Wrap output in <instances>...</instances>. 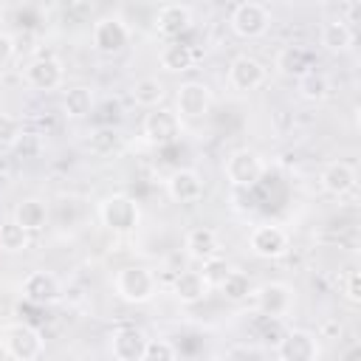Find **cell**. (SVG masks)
I'll return each mask as SVG.
<instances>
[{"instance_id": "484cf974", "label": "cell", "mask_w": 361, "mask_h": 361, "mask_svg": "<svg viewBox=\"0 0 361 361\" xmlns=\"http://www.w3.org/2000/svg\"><path fill=\"white\" fill-rule=\"evenodd\" d=\"M93 102H96V96H93V90L87 85H73L62 96V113L68 118H85V116H90Z\"/></svg>"}, {"instance_id": "ba28073f", "label": "cell", "mask_w": 361, "mask_h": 361, "mask_svg": "<svg viewBox=\"0 0 361 361\" xmlns=\"http://www.w3.org/2000/svg\"><path fill=\"white\" fill-rule=\"evenodd\" d=\"M248 248L259 259H282L290 251V234L276 223H259L248 234Z\"/></svg>"}, {"instance_id": "5b68a950", "label": "cell", "mask_w": 361, "mask_h": 361, "mask_svg": "<svg viewBox=\"0 0 361 361\" xmlns=\"http://www.w3.org/2000/svg\"><path fill=\"white\" fill-rule=\"evenodd\" d=\"M223 172H226V180L234 186V189H251L259 183V178L265 175V161L257 149H248V147H240L234 149L226 164H223Z\"/></svg>"}, {"instance_id": "e575fe53", "label": "cell", "mask_w": 361, "mask_h": 361, "mask_svg": "<svg viewBox=\"0 0 361 361\" xmlns=\"http://www.w3.org/2000/svg\"><path fill=\"white\" fill-rule=\"evenodd\" d=\"M17 56V39L6 31H0V68H6Z\"/></svg>"}, {"instance_id": "e0dca14e", "label": "cell", "mask_w": 361, "mask_h": 361, "mask_svg": "<svg viewBox=\"0 0 361 361\" xmlns=\"http://www.w3.org/2000/svg\"><path fill=\"white\" fill-rule=\"evenodd\" d=\"M358 183V172L353 164L347 161H330L324 164V169L319 172V186L330 195V197H347Z\"/></svg>"}, {"instance_id": "9c48e42d", "label": "cell", "mask_w": 361, "mask_h": 361, "mask_svg": "<svg viewBox=\"0 0 361 361\" xmlns=\"http://www.w3.org/2000/svg\"><path fill=\"white\" fill-rule=\"evenodd\" d=\"M180 130H183L180 127V118L169 107H155L141 121V133H144V138L152 147H169V144H175L180 138Z\"/></svg>"}, {"instance_id": "cb8c5ba5", "label": "cell", "mask_w": 361, "mask_h": 361, "mask_svg": "<svg viewBox=\"0 0 361 361\" xmlns=\"http://www.w3.org/2000/svg\"><path fill=\"white\" fill-rule=\"evenodd\" d=\"M48 217H51V209H48L45 200H39V197H25V200L17 203L11 220H14L17 226H23L28 234H34V231H42V228L48 226Z\"/></svg>"}, {"instance_id": "8d00e7d4", "label": "cell", "mask_w": 361, "mask_h": 361, "mask_svg": "<svg viewBox=\"0 0 361 361\" xmlns=\"http://www.w3.org/2000/svg\"><path fill=\"white\" fill-rule=\"evenodd\" d=\"M0 344H3V327H0Z\"/></svg>"}, {"instance_id": "8fae6325", "label": "cell", "mask_w": 361, "mask_h": 361, "mask_svg": "<svg viewBox=\"0 0 361 361\" xmlns=\"http://www.w3.org/2000/svg\"><path fill=\"white\" fill-rule=\"evenodd\" d=\"M212 104H214L212 87L206 82H197V79L183 82L178 87V93H175V113H178V118H203V116H209Z\"/></svg>"}, {"instance_id": "4dcf8cb0", "label": "cell", "mask_w": 361, "mask_h": 361, "mask_svg": "<svg viewBox=\"0 0 361 361\" xmlns=\"http://www.w3.org/2000/svg\"><path fill=\"white\" fill-rule=\"evenodd\" d=\"M231 271H234V268H231L223 257H214V259H209V262H203V265H200V276L209 282V288H212V290H217V288L226 282V276H228Z\"/></svg>"}, {"instance_id": "277c9868", "label": "cell", "mask_w": 361, "mask_h": 361, "mask_svg": "<svg viewBox=\"0 0 361 361\" xmlns=\"http://www.w3.org/2000/svg\"><path fill=\"white\" fill-rule=\"evenodd\" d=\"M0 347L14 361H37L42 355V350H45V338L34 324L11 322V324L3 327V344Z\"/></svg>"}, {"instance_id": "7a4b0ae2", "label": "cell", "mask_w": 361, "mask_h": 361, "mask_svg": "<svg viewBox=\"0 0 361 361\" xmlns=\"http://www.w3.org/2000/svg\"><path fill=\"white\" fill-rule=\"evenodd\" d=\"M113 290L127 305H147L158 296V279L144 265H124L113 276Z\"/></svg>"}, {"instance_id": "2e32d148", "label": "cell", "mask_w": 361, "mask_h": 361, "mask_svg": "<svg viewBox=\"0 0 361 361\" xmlns=\"http://www.w3.org/2000/svg\"><path fill=\"white\" fill-rule=\"evenodd\" d=\"M166 195L175 203H197L206 195V183H203V178H200L197 169L180 166V169H172L169 172V178H166Z\"/></svg>"}, {"instance_id": "836d02e7", "label": "cell", "mask_w": 361, "mask_h": 361, "mask_svg": "<svg viewBox=\"0 0 361 361\" xmlns=\"http://www.w3.org/2000/svg\"><path fill=\"white\" fill-rule=\"evenodd\" d=\"M341 290H344V299L350 305H361V274L355 268H350L344 274V282H341Z\"/></svg>"}, {"instance_id": "7c38bea8", "label": "cell", "mask_w": 361, "mask_h": 361, "mask_svg": "<svg viewBox=\"0 0 361 361\" xmlns=\"http://www.w3.org/2000/svg\"><path fill=\"white\" fill-rule=\"evenodd\" d=\"M23 79L28 82V87L48 93V90H56V87L65 85V65H62L59 56L45 54V56L31 59V62L23 68Z\"/></svg>"}, {"instance_id": "7402d4cb", "label": "cell", "mask_w": 361, "mask_h": 361, "mask_svg": "<svg viewBox=\"0 0 361 361\" xmlns=\"http://www.w3.org/2000/svg\"><path fill=\"white\" fill-rule=\"evenodd\" d=\"M212 293L209 282L200 276V271H180L172 282V296L180 305H200Z\"/></svg>"}, {"instance_id": "52a82bcc", "label": "cell", "mask_w": 361, "mask_h": 361, "mask_svg": "<svg viewBox=\"0 0 361 361\" xmlns=\"http://www.w3.org/2000/svg\"><path fill=\"white\" fill-rule=\"evenodd\" d=\"M228 25H231V31L237 37L257 39V37H262L271 28V8L265 3H257V0L237 3L231 17H228Z\"/></svg>"}, {"instance_id": "603a6c76", "label": "cell", "mask_w": 361, "mask_h": 361, "mask_svg": "<svg viewBox=\"0 0 361 361\" xmlns=\"http://www.w3.org/2000/svg\"><path fill=\"white\" fill-rule=\"evenodd\" d=\"M274 65H276V71H279L282 76L299 79V76H305L307 71H313V56H310V51H307L305 45H285V48H279Z\"/></svg>"}, {"instance_id": "5bb4252c", "label": "cell", "mask_w": 361, "mask_h": 361, "mask_svg": "<svg viewBox=\"0 0 361 361\" xmlns=\"http://www.w3.org/2000/svg\"><path fill=\"white\" fill-rule=\"evenodd\" d=\"M228 85L234 87V90H240V93H251V90H257V87H262L265 85V79H268V68L257 59V56H251V54H237L231 62H228Z\"/></svg>"}, {"instance_id": "d6a6232c", "label": "cell", "mask_w": 361, "mask_h": 361, "mask_svg": "<svg viewBox=\"0 0 361 361\" xmlns=\"http://www.w3.org/2000/svg\"><path fill=\"white\" fill-rule=\"evenodd\" d=\"M23 135L25 133H23L20 118L11 113H0V147H14V144H20Z\"/></svg>"}, {"instance_id": "4fadbf2b", "label": "cell", "mask_w": 361, "mask_h": 361, "mask_svg": "<svg viewBox=\"0 0 361 361\" xmlns=\"http://www.w3.org/2000/svg\"><path fill=\"white\" fill-rule=\"evenodd\" d=\"M20 293L25 302L31 305H39V307H48V305H56L62 302V282L56 274L51 271H31L23 282H20Z\"/></svg>"}, {"instance_id": "d6986e66", "label": "cell", "mask_w": 361, "mask_h": 361, "mask_svg": "<svg viewBox=\"0 0 361 361\" xmlns=\"http://www.w3.org/2000/svg\"><path fill=\"white\" fill-rule=\"evenodd\" d=\"M155 31L166 39H180L192 28V8L180 3H164L155 11Z\"/></svg>"}, {"instance_id": "ac0fdd59", "label": "cell", "mask_w": 361, "mask_h": 361, "mask_svg": "<svg viewBox=\"0 0 361 361\" xmlns=\"http://www.w3.org/2000/svg\"><path fill=\"white\" fill-rule=\"evenodd\" d=\"M183 248H186V257L195 259V262H209L214 257H220L223 251V243H220V234L209 226H195L186 231L183 237Z\"/></svg>"}, {"instance_id": "83f0119b", "label": "cell", "mask_w": 361, "mask_h": 361, "mask_svg": "<svg viewBox=\"0 0 361 361\" xmlns=\"http://www.w3.org/2000/svg\"><path fill=\"white\" fill-rule=\"evenodd\" d=\"M87 149H90V155H96V158L116 155V152L121 149V135H118V130H113V127H96V130L90 133V138H87Z\"/></svg>"}, {"instance_id": "6da1fadb", "label": "cell", "mask_w": 361, "mask_h": 361, "mask_svg": "<svg viewBox=\"0 0 361 361\" xmlns=\"http://www.w3.org/2000/svg\"><path fill=\"white\" fill-rule=\"evenodd\" d=\"M96 214H99V223H102L107 231L118 234V237H127V234H133V231L141 226V206H138L135 197H130V195H124V192L107 195V197L99 203Z\"/></svg>"}, {"instance_id": "ffe728a7", "label": "cell", "mask_w": 361, "mask_h": 361, "mask_svg": "<svg viewBox=\"0 0 361 361\" xmlns=\"http://www.w3.org/2000/svg\"><path fill=\"white\" fill-rule=\"evenodd\" d=\"M319 42H322V48L330 51V54H344V51L353 48L355 31H353V25H350L344 17H333V20H324V23H322Z\"/></svg>"}, {"instance_id": "d590c367", "label": "cell", "mask_w": 361, "mask_h": 361, "mask_svg": "<svg viewBox=\"0 0 361 361\" xmlns=\"http://www.w3.org/2000/svg\"><path fill=\"white\" fill-rule=\"evenodd\" d=\"M358 358H361V350H358V347L353 344V347L347 350V355H344V361H358Z\"/></svg>"}, {"instance_id": "d4e9b609", "label": "cell", "mask_w": 361, "mask_h": 361, "mask_svg": "<svg viewBox=\"0 0 361 361\" xmlns=\"http://www.w3.org/2000/svg\"><path fill=\"white\" fill-rule=\"evenodd\" d=\"M130 93H133V102L138 107L155 110V107H161V102L166 96V85L158 76H141V79H135V85H133Z\"/></svg>"}, {"instance_id": "8992f818", "label": "cell", "mask_w": 361, "mask_h": 361, "mask_svg": "<svg viewBox=\"0 0 361 361\" xmlns=\"http://www.w3.org/2000/svg\"><path fill=\"white\" fill-rule=\"evenodd\" d=\"M130 37H133V31H130V25L124 23V17H118V14L99 17V20L93 23V28H90V42H93V48H96L99 54H104V56L121 54V51L130 45Z\"/></svg>"}, {"instance_id": "f546056e", "label": "cell", "mask_w": 361, "mask_h": 361, "mask_svg": "<svg viewBox=\"0 0 361 361\" xmlns=\"http://www.w3.org/2000/svg\"><path fill=\"white\" fill-rule=\"evenodd\" d=\"M217 290H220L223 299H228V302H245V299H251L254 285H251L248 274H243V271H231V274L226 276V282H223Z\"/></svg>"}, {"instance_id": "1f68e13d", "label": "cell", "mask_w": 361, "mask_h": 361, "mask_svg": "<svg viewBox=\"0 0 361 361\" xmlns=\"http://www.w3.org/2000/svg\"><path fill=\"white\" fill-rule=\"evenodd\" d=\"M141 361H178V350L169 338H149Z\"/></svg>"}, {"instance_id": "4316f807", "label": "cell", "mask_w": 361, "mask_h": 361, "mask_svg": "<svg viewBox=\"0 0 361 361\" xmlns=\"http://www.w3.org/2000/svg\"><path fill=\"white\" fill-rule=\"evenodd\" d=\"M296 90L305 102H324L330 96V79H327V73L313 68V71H307L305 76L296 79Z\"/></svg>"}, {"instance_id": "f1b7e54d", "label": "cell", "mask_w": 361, "mask_h": 361, "mask_svg": "<svg viewBox=\"0 0 361 361\" xmlns=\"http://www.w3.org/2000/svg\"><path fill=\"white\" fill-rule=\"evenodd\" d=\"M31 245V234L17 226L14 220H3L0 223V251L3 254H23Z\"/></svg>"}, {"instance_id": "30bf717a", "label": "cell", "mask_w": 361, "mask_h": 361, "mask_svg": "<svg viewBox=\"0 0 361 361\" xmlns=\"http://www.w3.org/2000/svg\"><path fill=\"white\" fill-rule=\"evenodd\" d=\"M319 336L305 330V327H293L285 330L276 341V358L279 361H319Z\"/></svg>"}, {"instance_id": "44dd1931", "label": "cell", "mask_w": 361, "mask_h": 361, "mask_svg": "<svg viewBox=\"0 0 361 361\" xmlns=\"http://www.w3.org/2000/svg\"><path fill=\"white\" fill-rule=\"evenodd\" d=\"M158 62H161V68L169 71V73H186V71L195 68L197 51H195L189 42H183V39H169V42L161 48Z\"/></svg>"}, {"instance_id": "3957f363", "label": "cell", "mask_w": 361, "mask_h": 361, "mask_svg": "<svg viewBox=\"0 0 361 361\" xmlns=\"http://www.w3.org/2000/svg\"><path fill=\"white\" fill-rule=\"evenodd\" d=\"M296 305V290L293 285L282 282V279H271V282H262L251 290V307L265 316V319H285Z\"/></svg>"}, {"instance_id": "9a60e30c", "label": "cell", "mask_w": 361, "mask_h": 361, "mask_svg": "<svg viewBox=\"0 0 361 361\" xmlns=\"http://www.w3.org/2000/svg\"><path fill=\"white\" fill-rule=\"evenodd\" d=\"M147 333L135 324H121L110 333V355L113 361H141L147 350Z\"/></svg>"}]
</instances>
